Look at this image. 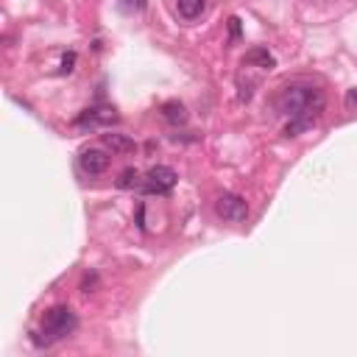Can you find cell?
Segmentation results:
<instances>
[{"label": "cell", "mask_w": 357, "mask_h": 357, "mask_svg": "<svg viewBox=\"0 0 357 357\" xmlns=\"http://www.w3.org/2000/svg\"><path fill=\"white\" fill-rule=\"evenodd\" d=\"M277 106H279L282 115H288L285 137H299L301 131H307L324 115L327 98H324V93L319 87H312L307 81H293V84L282 87V93L277 98Z\"/></svg>", "instance_id": "obj_1"}, {"label": "cell", "mask_w": 357, "mask_h": 357, "mask_svg": "<svg viewBox=\"0 0 357 357\" xmlns=\"http://www.w3.org/2000/svg\"><path fill=\"white\" fill-rule=\"evenodd\" d=\"M76 330H78V316L67 304H56L51 310H45L39 332H34V343L36 346H54V343L70 338Z\"/></svg>", "instance_id": "obj_2"}, {"label": "cell", "mask_w": 357, "mask_h": 357, "mask_svg": "<svg viewBox=\"0 0 357 357\" xmlns=\"http://www.w3.org/2000/svg\"><path fill=\"white\" fill-rule=\"evenodd\" d=\"M176 182H178V176H176L173 168H168V165H154V168L146 170L140 190H143L146 196H168V193L176 187Z\"/></svg>", "instance_id": "obj_3"}, {"label": "cell", "mask_w": 357, "mask_h": 357, "mask_svg": "<svg viewBox=\"0 0 357 357\" xmlns=\"http://www.w3.org/2000/svg\"><path fill=\"white\" fill-rule=\"evenodd\" d=\"M215 212H218L220 220H227V223H246L249 201L243 196H238V193H223L215 201Z\"/></svg>", "instance_id": "obj_4"}, {"label": "cell", "mask_w": 357, "mask_h": 357, "mask_svg": "<svg viewBox=\"0 0 357 357\" xmlns=\"http://www.w3.org/2000/svg\"><path fill=\"white\" fill-rule=\"evenodd\" d=\"M112 123H117V112L112 106H89L76 117V126H81V128H87V126L89 128L93 126H112Z\"/></svg>", "instance_id": "obj_5"}, {"label": "cell", "mask_w": 357, "mask_h": 357, "mask_svg": "<svg viewBox=\"0 0 357 357\" xmlns=\"http://www.w3.org/2000/svg\"><path fill=\"white\" fill-rule=\"evenodd\" d=\"M78 162H81V170H84L87 176H101V173L109 168L112 157H109L106 151H101V148H84L81 157H78Z\"/></svg>", "instance_id": "obj_6"}, {"label": "cell", "mask_w": 357, "mask_h": 357, "mask_svg": "<svg viewBox=\"0 0 357 357\" xmlns=\"http://www.w3.org/2000/svg\"><path fill=\"white\" fill-rule=\"evenodd\" d=\"M101 143H104V148H109L112 154H131L134 148V140L131 137H126V134H120V131H106V134H101Z\"/></svg>", "instance_id": "obj_7"}, {"label": "cell", "mask_w": 357, "mask_h": 357, "mask_svg": "<svg viewBox=\"0 0 357 357\" xmlns=\"http://www.w3.org/2000/svg\"><path fill=\"white\" fill-rule=\"evenodd\" d=\"M243 65H249V67H260V70H274V67H277V59H274V54L268 51V48L257 45V48H251V51L243 56Z\"/></svg>", "instance_id": "obj_8"}, {"label": "cell", "mask_w": 357, "mask_h": 357, "mask_svg": "<svg viewBox=\"0 0 357 357\" xmlns=\"http://www.w3.org/2000/svg\"><path fill=\"white\" fill-rule=\"evenodd\" d=\"M176 12L182 20L193 23L207 12V0H176Z\"/></svg>", "instance_id": "obj_9"}, {"label": "cell", "mask_w": 357, "mask_h": 357, "mask_svg": "<svg viewBox=\"0 0 357 357\" xmlns=\"http://www.w3.org/2000/svg\"><path fill=\"white\" fill-rule=\"evenodd\" d=\"M159 112H162V117H165L170 126H185V123H187V109H185L182 101H165Z\"/></svg>", "instance_id": "obj_10"}, {"label": "cell", "mask_w": 357, "mask_h": 357, "mask_svg": "<svg viewBox=\"0 0 357 357\" xmlns=\"http://www.w3.org/2000/svg\"><path fill=\"white\" fill-rule=\"evenodd\" d=\"M140 185H143V176H140L137 168H126L120 173V178H117V187L120 190H134V187H140Z\"/></svg>", "instance_id": "obj_11"}, {"label": "cell", "mask_w": 357, "mask_h": 357, "mask_svg": "<svg viewBox=\"0 0 357 357\" xmlns=\"http://www.w3.org/2000/svg\"><path fill=\"white\" fill-rule=\"evenodd\" d=\"M148 0H120V9L123 12H146Z\"/></svg>", "instance_id": "obj_12"}, {"label": "cell", "mask_w": 357, "mask_h": 357, "mask_svg": "<svg viewBox=\"0 0 357 357\" xmlns=\"http://www.w3.org/2000/svg\"><path fill=\"white\" fill-rule=\"evenodd\" d=\"M76 59H78V56H76V51L65 54V56H62V67H59V73H62V76L73 73V67H76Z\"/></svg>", "instance_id": "obj_13"}, {"label": "cell", "mask_w": 357, "mask_h": 357, "mask_svg": "<svg viewBox=\"0 0 357 357\" xmlns=\"http://www.w3.org/2000/svg\"><path fill=\"white\" fill-rule=\"evenodd\" d=\"M95 282H98V277H95V274H93V277L87 274V277H84V282H81V290H84V293H93V290H89V288H93Z\"/></svg>", "instance_id": "obj_14"}, {"label": "cell", "mask_w": 357, "mask_h": 357, "mask_svg": "<svg viewBox=\"0 0 357 357\" xmlns=\"http://www.w3.org/2000/svg\"><path fill=\"white\" fill-rule=\"evenodd\" d=\"M229 34H232V39H238V36H240V20H238V17H232V20H229Z\"/></svg>", "instance_id": "obj_15"}, {"label": "cell", "mask_w": 357, "mask_h": 357, "mask_svg": "<svg viewBox=\"0 0 357 357\" xmlns=\"http://www.w3.org/2000/svg\"><path fill=\"white\" fill-rule=\"evenodd\" d=\"M346 104H349V106H357V87L346 93Z\"/></svg>", "instance_id": "obj_16"}]
</instances>
